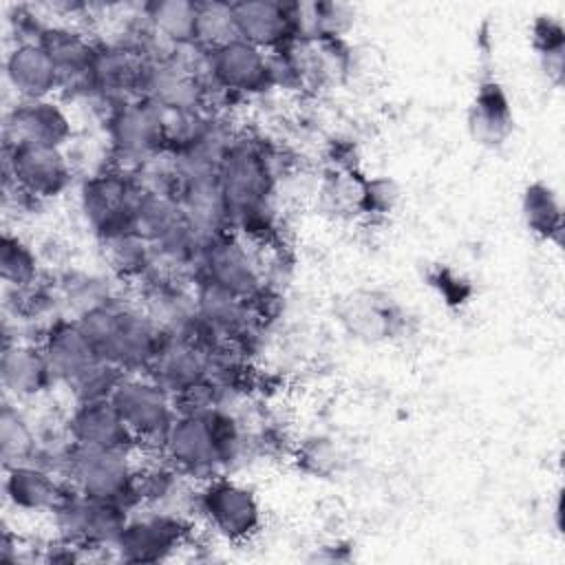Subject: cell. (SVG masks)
Listing matches in <instances>:
<instances>
[{
	"label": "cell",
	"mask_w": 565,
	"mask_h": 565,
	"mask_svg": "<svg viewBox=\"0 0 565 565\" xmlns=\"http://www.w3.org/2000/svg\"><path fill=\"white\" fill-rule=\"evenodd\" d=\"M0 278L7 289H26L42 280L38 252L18 234L2 232L0 238Z\"/></svg>",
	"instance_id": "1f68e13d"
},
{
	"label": "cell",
	"mask_w": 565,
	"mask_h": 565,
	"mask_svg": "<svg viewBox=\"0 0 565 565\" xmlns=\"http://www.w3.org/2000/svg\"><path fill=\"white\" fill-rule=\"evenodd\" d=\"M38 344L60 388L73 382L90 364L102 360L93 349L88 335L79 327L77 318L71 316H55L53 320H49L40 331Z\"/></svg>",
	"instance_id": "d6986e66"
},
{
	"label": "cell",
	"mask_w": 565,
	"mask_h": 565,
	"mask_svg": "<svg viewBox=\"0 0 565 565\" xmlns=\"http://www.w3.org/2000/svg\"><path fill=\"white\" fill-rule=\"evenodd\" d=\"M77 322L97 355L124 373H146L166 335L137 300L121 294L82 313Z\"/></svg>",
	"instance_id": "3957f363"
},
{
	"label": "cell",
	"mask_w": 565,
	"mask_h": 565,
	"mask_svg": "<svg viewBox=\"0 0 565 565\" xmlns=\"http://www.w3.org/2000/svg\"><path fill=\"white\" fill-rule=\"evenodd\" d=\"M468 132L483 148L503 146L514 132V110L503 84L483 75L468 108Z\"/></svg>",
	"instance_id": "cb8c5ba5"
},
{
	"label": "cell",
	"mask_w": 565,
	"mask_h": 565,
	"mask_svg": "<svg viewBox=\"0 0 565 565\" xmlns=\"http://www.w3.org/2000/svg\"><path fill=\"white\" fill-rule=\"evenodd\" d=\"M110 276L117 282L141 285L157 269V254L139 232H126L99 243Z\"/></svg>",
	"instance_id": "f1b7e54d"
},
{
	"label": "cell",
	"mask_w": 565,
	"mask_h": 565,
	"mask_svg": "<svg viewBox=\"0 0 565 565\" xmlns=\"http://www.w3.org/2000/svg\"><path fill=\"white\" fill-rule=\"evenodd\" d=\"M205 73L218 97H254L271 90L269 55L238 38L205 51Z\"/></svg>",
	"instance_id": "9a60e30c"
},
{
	"label": "cell",
	"mask_w": 565,
	"mask_h": 565,
	"mask_svg": "<svg viewBox=\"0 0 565 565\" xmlns=\"http://www.w3.org/2000/svg\"><path fill=\"white\" fill-rule=\"evenodd\" d=\"M110 404L132 433L137 450L157 452L159 444L177 417L174 399L148 373H126L110 395Z\"/></svg>",
	"instance_id": "8fae6325"
},
{
	"label": "cell",
	"mask_w": 565,
	"mask_h": 565,
	"mask_svg": "<svg viewBox=\"0 0 565 565\" xmlns=\"http://www.w3.org/2000/svg\"><path fill=\"white\" fill-rule=\"evenodd\" d=\"M130 508L117 501L90 499L68 486V492L49 514L55 539L71 543L84 552H113Z\"/></svg>",
	"instance_id": "ba28073f"
},
{
	"label": "cell",
	"mask_w": 565,
	"mask_h": 565,
	"mask_svg": "<svg viewBox=\"0 0 565 565\" xmlns=\"http://www.w3.org/2000/svg\"><path fill=\"white\" fill-rule=\"evenodd\" d=\"M62 316L79 318L82 313L104 305L117 296L115 278L86 269H64L53 280Z\"/></svg>",
	"instance_id": "83f0119b"
},
{
	"label": "cell",
	"mask_w": 565,
	"mask_h": 565,
	"mask_svg": "<svg viewBox=\"0 0 565 565\" xmlns=\"http://www.w3.org/2000/svg\"><path fill=\"white\" fill-rule=\"evenodd\" d=\"M73 139V121L66 108L51 99L15 102L4 113L2 146L44 143L64 148Z\"/></svg>",
	"instance_id": "ac0fdd59"
},
{
	"label": "cell",
	"mask_w": 565,
	"mask_h": 565,
	"mask_svg": "<svg viewBox=\"0 0 565 565\" xmlns=\"http://www.w3.org/2000/svg\"><path fill=\"white\" fill-rule=\"evenodd\" d=\"M521 216L530 234L539 241L561 245L563 236V207L556 190L545 181H532L521 196Z\"/></svg>",
	"instance_id": "f546056e"
},
{
	"label": "cell",
	"mask_w": 565,
	"mask_h": 565,
	"mask_svg": "<svg viewBox=\"0 0 565 565\" xmlns=\"http://www.w3.org/2000/svg\"><path fill=\"white\" fill-rule=\"evenodd\" d=\"M278 152L254 135L236 132L218 163V185L225 196L232 230L254 245H271L276 227L274 194Z\"/></svg>",
	"instance_id": "6da1fadb"
},
{
	"label": "cell",
	"mask_w": 565,
	"mask_h": 565,
	"mask_svg": "<svg viewBox=\"0 0 565 565\" xmlns=\"http://www.w3.org/2000/svg\"><path fill=\"white\" fill-rule=\"evenodd\" d=\"M2 492L9 508L22 514H51L68 492V483L53 470L24 461L4 468Z\"/></svg>",
	"instance_id": "7402d4cb"
},
{
	"label": "cell",
	"mask_w": 565,
	"mask_h": 565,
	"mask_svg": "<svg viewBox=\"0 0 565 565\" xmlns=\"http://www.w3.org/2000/svg\"><path fill=\"white\" fill-rule=\"evenodd\" d=\"M64 428L73 444L97 448L137 450V441L110 399L71 404L64 415Z\"/></svg>",
	"instance_id": "603a6c76"
},
{
	"label": "cell",
	"mask_w": 565,
	"mask_h": 565,
	"mask_svg": "<svg viewBox=\"0 0 565 565\" xmlns=\"http://www.w3.org/2000/svg\"><path fill=\"white\" fill-rule=\"evenodd\" d=\"M399 199V188L388 177H364L362 185V214L386 216L393 212Z\"/></svg>",
	"instance_id": "8d00e7d4"
},
{
	"label": "cell",
	"mask_w": 565,
	"mask_h": 565,
	"mask_svg": "<svg viewBox=\"0 0 565 565\" xmlns=\"http://www.w3.org/2000/svg\"><path fill=\"white\" fill-rule=\"evenodd\" d=\"M530 40L547 82L561 86L565 66V29L561 20L552 15L534 18L530 26Z\"/></svg>",
	"instance_id": "d6a6232c"
},
{
	"label": "cell",
	"mask_w": 565,
	"mask_h": 565,
	"mask_svg": "<svg viewBox=\"0 0 565 565\" xmlns=\"http://www.w3.org/2000/svg\"><path fill=\"white\" fill-rule=\"evenodd\" d=\"M152 57L124 38L99 40L90 71V97L106 108L143 97V84Z\"/></svg>",
	"instance_id": "4fadbf2b"
},
{
	"label": "cell",
	"mask_w": 565,
	"mask_h": 565,
	"mask_svg": "<svg viewBox=\"0 0 565 565\" xmlns=\"http://www.w3.org/2000/svg\"><path fill=\"white\" fill-rule=\"evenodd\" d=\"M236 38L271 53L296 38L289 2L280 0H241L232 2Z\"/></svg>",
	"instance_id": "44dd1931"
},
{
	"label": "cell",
	"mask_w": 565,
	"mask_h": 565,
	"mask_svg": "<svg viewBox=\"0 0 565 565\" xmlns=\"http://www.w3.org/2000/svg\"><path fill=\"white\" fill-rule=\"evenodd\" d=\"M177 201L201 243L232 230L230 210L218 185V172L183 179Z\"/></svg>",
	"instance_id": "d4e9b609"
},
{
	"label": "cell",
	"mask_w": 565,
	"mask_h": 565,
	"mask_svg": "<svg viewBox=\"0 0 565 565\" xmlns=\"http://www.w3.org/2000/svg\"><path fill=\"white\" fill-rule=\"evenodd\" d=\"M236 38L232 2L203 0L196 2V24H194V46L201 51H212Z\"/></svg>",
	"instance_id": "836d02e7"
},
{
	"label": "cell",
	"mask_w": 565,
	"mask_h": 565,
	"mask_svg": "<svg viewBox=\"0 0 565 565\" xmlns=\"http://www.w3.org/2000/svg\"><path fill=\"white\" fill-rule=\"evenodd\" d=\"M333 313L342 331L364 344H382L404 335L408 320L393 296L366 287L342 294L335 300Z\"/></svg>",
	"instance_id": "5bb4252c"
},
{
	"label": "cell",
	"mask_w": 565,
	"mask_h": 565,
	"mask_svg": "<svg viewBox=\"0 0 565 565\" xmlns=\"http://www.w3.org/2000/svg\"><path fill=\"white\" fill-rule=\"evenodd\" d=\"M234 230L205 241L199 249L192 280H207L243 300L258 298L267 287L260 254Z\"/></svg>",
	"instance_id": "9c48e42d"
},
{
	"label": "cell",
	"mask_w": 565,
	"mask_h": 565,
	"mask_svg": "<svg viewBox=\"0 0 565 565\" xmlns=\"http://www.w3.org/2000/svg\"><path fill=\"white\" fill-rule=\"evenodd\" d=\"M247 452V428L232 408L207 415H177L157 455L188 479L227 475Z\"/></svg>",
	"instance_id": "7a4b0ae2"
},
{
	"label": "cell",
	"mask_w": 565,
	"mask_h": 565,
	"mask_svg": "<svg viewBox=\"0 0 565 565\" xmlns=\"http://www.w3.org/2000/svg\"><path fill=\"white\" fill-rule=\"evenodd\" d=\"M38 42L60 71L62 93L68 97H90V71L99 40L68 22H44Z\"/></svg>",
	"instance_id": "2e32d148"
},
{
	"label": "cell",
	"mask_w": 565,
	"mask_h": 565,
	"mask_svg": "<svg viewBox=\"0 0 565 565\" xmlns=\"http://www.w3.org/2000/svg\"><path fill=\"white\" fill-rule=\"evenodd\" d=\"M170 393L207 375L205 353L179 335H163V342L146 371Z\"/></svg>",
	"instance_id": "484cf974"
},
{
	"label": "cell",
	"mask_w": 565,
	"mask_h": 565,
	"mask_svg": "<svg viewBox=\"0 0 565 565\" xmlns=\"http://www.w3.org/2000/svg\"><path fill=\"white\" fill-rule=\"evenodd\" d=\"M190 539L192 521L185 514L141 508V512H130L110 554L124 563H163L183 550Z\"/></svg>",
	"instance_id": "7c38bea8"
},
{
	"label": "cell",
	"mask_w": 565,
	"mask_h": 565,
	"mask_svg": "<svg viewBox=\"0 0 565 565\" xmlns=\"http://www.w3.org/2000/svg\"><path fill=\"white\" fill-rule=\"evenodd\" d=\"M110 163L132 172L146 159L168 152V108L148 97H135L106 108Z\"/></svg>",
	"instance_id": "277c9868"
},
{
	"label": "cell",
	"mask_w": 565,
	"mask_h": 565,
	"mask_svg": "<svg viewBox=\"0 0 565 565\" xmlns=\"http://www.w3.org/2000/svg\"><path fill=\"white\" fill-rule=\"evenodd\" d=\"M4 192H20L29 201L62 196L73 183V166L64 148L44 143L2 146Z\"/></svg>",
	"instance_id": "30bf717a"
},
{
	"label": "cell",
	"mask_w": 565,
	"mask_h": 565,
	"mask_svg": "<svg viewBox=\"0 0 565 565\" xmlns=\"http://www.w3.org/2000/svg\"><path fill=\"white\" fill-rule=\"evenodd\" d=\"M139 192L132 172L113 163L82 179L77 194L79 212L99 243L135 230Z\"/></svg>",
	"instance_id": "52a82bcc"
},
{
	"label": "cell",
	"mask_w": 565,
	"mask_h": 565,
	"mask_svg": "<svg viewBox=\"0 0 565 565\" xmlns=\"http://www.w3.org/2000/svg\"><path fill=\"white\" fill-rule=\"evenodd\" d=\"M294 463L313 479H327L340 470L342 452L331 437L311 435L294 448Z\"/></svg>",
	"instance_id": "d590c367"
},
{
	"label": "cell",
	"mask_w": 565,
	"mask_h": 565,
	"mask_svg": "<svg viewBox=\"0 0 565 565\" xmlns=\"http://www.w3.org/2000/svg\"><path fill=\"white\" fill-rule=\"evenodd\" d=\"M4 79L18 102L51 99L62 93V77L38 40L15 42L4 57Z\"/></svg>",
	"instance_id": "ffe728a7"
},
{
	"label": "cell",
	"mask_w": 565,
	"mask_h": 565,
	"mask_svg": "<svg viewBox=\"0 0 565 565\" xmlns=\"http://www.w3.org/2000/svg\"><path fill=\"white\" fill-rule=\"evenodd\" d=\"M40 444V428L26 417L18 402L4 399L0 406V459L2 468L33 461Z\"/></svg>",
	"instance_id": "4dcf8cb0"
},
{
	"label": "cell",
	"mask_w": 565,
	"mask_h": 565,
	"mask_svg": "<svg viewBox=\"0 0 565 565\" xmlns=\"http://www.w3.org/2000/svg\"><path fill=\"white\" fill-rule=\"evenodd\" d=\"M126 373L117 369L110 362L97 360L90 364L84 373H79L73 382L64 386L71 404H82V402H99V399H110L113 391L121 382Z\"/></svg>",
	"instance_id": "e575fe53"
},
{
	"label": "cell",
	"mask_w": 565,
	"mask_h": 565,
	"mask_svg": "<svg viewBox=\"0 0 565 565\" xmlns=\"http://www.w3.org/2000/svg\"><path fill=\"white\" fill-rule=\"evenodd\" d=\"M135 9L166 49L194 44L196 0H148Z\"/></svg>",
	"instance_id": "4316f807"
},
{
	"label": "cell",
	"mask_w": 565,
	"mask_h": 565,
	"mask_svg": "<svg viewBox=\"0 0 565 565\" xmlns=\"http://www.w3.org/2000/svg\"><path fill=\"white\" fill-rule=\"evenodd\" d=\"M0 382L7 399L18 404L40 399L57 384L38 340L4 333L0 353Z\"/></svg>",
	"instance_id": "e0dca14e"
},
{
	"label": "cell",
	"mask_w": 565,
	"mask_h": 565,
	"mask_svg": "<svg viewBox=\"0 0 565 565\" xmlns=\"http://www.w3.org/2000/svg\"><path fill=\"white\" fill-rule=\"evenodd\" d=\"M137 450L71 444L60 477L77 492L137 510L132 497Z\"/></svg>",
	"instance_id": "8992f818"
},
{
	"label": "cell",
	"mask_w": 565,
	"mask_h": 565,
	"mask_svg": "<svg viewBox=\"0 0 565 565\" xmlns=\"http://www.w3.org/2000/svg\"><path fill=\"white\" fill-rule=\"evenodd\" d=\"M194 514L225 543L243 545L263 527L256 492L230 475H214L194 488Z\"/></svg>",
	"instance_id": "5b68a950"
}]
</instances>
